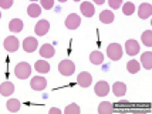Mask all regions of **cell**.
<instances>
[{"label":"cell","instance_id":"cb8c5ba5","mask_svg":"<svg viewBox=\"0 0 152 114\" xmlns=\"http://www.w3.org/2000/svg\"><path fill=\"white\" fill-rule=\"evenodd\" d=\"M7 110L9 111H12V113H17L21 107V103L19 100H16V99H10V100L7 101Z\"/></svg>","mask_w":152,"mask_h":114},{"label":"cell","instance_id":"6da1fadb","mask_svg":"<svg viewBox=\"0 0 152 114\" xmlns=\"http://www.w3.org/2000/svg\"><path fill=\"white\" fill-rule=\"evenodd\" d=\"M14 74L17 79H28L30 74H31V66L26 63V61H21L19 63L16 68H14Z\"/></svg>","mask_w":152,"mask_h":114},{"label":"cell","instance_id":"277c9868","mask_svg":"<svg viewBox=\"0 0 152 114\" xmlns=\"http://www.w3.org/2000/svg\"><path fill=\"white\" fill-rule=\"evenodd\" d=\"M30 86H31V88L36 90V91H41V90H44V88L47 87V80L44 77H41V76H36V77L31 79Z\"/></svg>","mask_w":152,"mask_h":114},{"label":"cell","instance_id":"44dd1931","mask_svg":"<svg viewBox=\"0 0 152 114\" xmlns=\"http://www.w3.org/2000/svg\"><path fill=\"white\" fill-rule=\"evenodd\" d=\"M114 110V106L111 101H104V103H101L98 107V113L99 114H111Z\"/></svg>","mask_w":152,"mask_h":114},{"label":"cell","instance_id":"7a4b0ae2","mask_svg":"<svg viewBox=\"0 0 152 114\" xmlns=\"http://www.w3.org/2000/svg\"><path fill=\"white\" fill-rule=\"evenodd\" d=\"M107 54L113 61H118L122 57V47L118 43H111L107 47Z\"/></svg>","mask_w":152,"mask_h":114},{"label":"cell","instance_id":"9a60e30c","mask_svg":"<svg viewBox=\"0 0 152 114\" xmlns=\"http://www.w3.org/2000/svg\"><path fill=\"white\" fill-rule=\"evenodd\" d=\"M113 91L117 97H122V96L126 93V86L122 81H117V83L113 84Z\"/></svg>","mask_w":152,"mask_h":114},{"label":"cell","instance_id":"4dcf8cb0","mask_svg":"<svg viewBox=\"0 0 152 114\" xmlns=\"http://www.w3.org/2000/svg\"><path fill=\"white\" fill-rule=\"evenodd\" d=\"M0 6H1V9H10L13 6V0H1Z\"/></svg>","mask_w":152,"mask_h":114},{"label":"cell","instance_id":"ffe728a7","mask_svg":"<svg viewBox=\"0 0 152 114\" xmlns=\"http://www.w3.org/2000/svg\"><path fill=\"white\" fill-rule=\"evenodd\" d=\"M27 14L30 17H39L40 14H41V7L37 3H31L30 6L27 7Z\"/></svg>","mask_w":152,"mask_h":114},{"label":"cell","instance_id":"484cf974","mask_svg":"<svg viewBox=\"0 0 152 114\" xmlns=\"http://www.w3.org/2000/svg\"><path fill=\"white\" fill-rule=\"evenodd\" d=\"M141 39H142V43H144L145 46H148V47L152 46V32H151V30H146V32H144V33H142V36H141Z\"/></svg>","mask_w":152,"mask_h":114},{"label":"cell","instance_id":"4fadbf2b","mask_svg":"<svg viewBox=\"0 0 152 114\" xmlns=\"http://www.w3.org/2000/svg\"><path fill=\"white\" fill-rule=\"evenodd\" d=\"M80 9H81L83 16H86V17H93L94 12H95V10H94V4L93 3H90V1H84V3H81Z\"/></svg>","mask_w":152,"mask_h":114},{"label":"cell","instance_id":"5b68a950","mask_svg":"<svg viewBox=\"0 0 152 114\" xmlns=\"http://www.w3.org/2000/svg\"><path fill=\"white\" fill-rule=\"evenodd\" d=\"M37 46H39V41H37L36 37H26L24 41H23V49H24V51H27V53L36 51Z\"/></svg>","mask_w":152,"mask_h":114},{"label":"cell","instance_id":"2e32d148","mask_svg":"<svg viewBox=\"0 0 152 114\" xmlns=\"http://www.w3.org/2000/svg\"><path fill=\"white\" fill-rule=\"evenodd\" d=\"M54 53H56V50H54V47L51 44H43L41 49H40V56L41 57H46V59L53 57Z\"/></svg>","mask_w":152,"mask_h":114},{"label":"cell","instance_id":"7402d4cb","mask_svg":"<svg viewBox=\"0 0 152 114\" xmlns=\"http://www.w3.org/2000/svg\"><path fill=\"white\" fill-rule=\"evenodd\" d=\"M9 29L13 33H20L23 30V21L20 20V19H13V20L10 21V24H9Z\"/></svg>","mask_w":152,"mask_h":114},{"label":"cell","instance_id":"603a6c76","mask_svg":"<svg viewBox=\"0 0 152 114\" xmlns=\"http://www.w3.org/2000/svg\"><path fill=\"white\" fill-rule=\"evenodd\" d=\"M90 61L93 64H95V66H99V64L104 63V56H102L101 51H93L90 54Z\"/></svg>","mask_w":152,"mask_h":114},{"label":"cell","instance_id":"ac0fdd59","mask_svg":"<svg viewBox=\"0 0 152 114\" xmlns=\"http://www.w3.org/2000/svg\"><path fill=\"white\" fill-rule=\"evenodd\" d=\"M141 64L146 68V70H151L152 68V53L151 51H146L141 56Z\"/></svg>","mask_w":152,"mask_h":114},{"label":"cell","instance_id":"3957f363","mask_svg":"<svg viewBox=\"0 0 152 114\" xmlns=\"http://www.w3.org/2000/svg\"><path fill=\"white\" fill-rule=\"evenodd\" d=\"M58 70L63 76H67V77H68V76L74 74V71H75V64H74L71 60H63L58 64Z\"/></svg>","mask_w":152,"mask_h":114},{"label":"cell","instance_id":"1f68e13d","mask_svg":"<svg viewBox=\"0 0 152 114\" xmlns=\"http://www.w3.org/2000/svg\"><path fill=\"white\" fill-rule=\"evenodd\" d=\"M50 114H61V110L53 107V108H50Z\"/></svg>","mask_w":152,"mask_h":114},{"label":"cell","instance_id":"9c48e42d","mask_svg":"<svg viewBox=\"0 0 152 114\" xmlns=\"http://www.w3.org/2000/svg\"><path fill=\"white\" fill-rule=\"evenodd\" d=\"M3 46H4V49H6L7 51L13 53V51H16V50L19 49V40H17L14 36H9L6 40H4Z\"/></svg>","mask_w":152,"mask_h":114},{"label":"cell","instance_id":"ba28073f","mask_svg":"<svg viewBox=\"0 0 152 114\" xmlns=\"http://www.w3.org/2000/svg\"><path fill=\"white\" fill-rule=\"evenodd\" d=\"M77 83H78V86L81 87H90V84L93 83V77H91V74L87 73V71H83V73L78 74V77H77Z\"/></svg>","mask_w":152,"mask_h":114},{"label":"cell","instance_id":"30bf717a","mask_svg":"<svg viewBox=\"0 0 152 114\" xmlns=\"http://www.w3.org/2000/svg\"><path fill=\"white\" fill-rule=\"evenodd\" d=\"M94 91L99 97H105L107 94H108V91H110V84L107 81H98L95 84V87H94Z\"/></svg>","mask_w":152,"mask_h":114},{"label":"cell","instance_id":"8fae6325","mask_svg":"<svg viewBox=\"0 0 152 114\" xmlns=\"http://www.w3.org/2000/svg\"><path fill=\"white\" fill-rule=\"evenodd\" d=\"M152 14V6L151 3H142L138 9V16L141 19H148Z\"/></svg>","mask_w":152,"mask_h":114},{"label":"cell","instance_id":"d6986e66","mask_svg":"<svg viewBox=\"0 0 152 114\" xmlns=\"http://www.w3.org/2000/svg\"><path fill=\"white\" fill-rule=\"evenodd\" d=\"M114 13L111 12V10H104L102 13L99 14V20H101V23H105V24H110V23H113L114 21Z\"/></svg>","mask_w":152,"mask_h":114},{"label":"cell","instance_id":"4316f807","mask_svg":"<svg viewBox=\"0 0 152 114\" xmlns=\"http://www.w3.org/2000/svg\"><path fill=\"white\" fill-rule=\"evenodd\" d=\"M134 12H135V6H134V3H131V1L124 3V6H122V13L125 14V16H131Z\"/></svg>","mask_w":152,"mask_h":114},{"label":"cell","instance_id":"f1b7e54d","mask_svg":"<svg viewBox=\"0 0 152 114\" xmlns=\"http://www.w3.org/2000/svg\"><path fill=\"white\" fill-rule=\"evenodd\" d=\"M41 6L47 9V10H50L54 6V0H41Z\"/></svg>","mask_w":152,"mask_h":114},{"label":"cell","instance_id":"5bb4252c","mask_svg":"<svg viewBox=\"0 0 152 114\" xmlns=\"http://www.w3.org/2000/svg\"><path fill=\"white\" fill-rule=\"evenodd\" d=\"M0 93H1V96H4V97H9L10 94L14 93V84L12 81H4V83H1V86H0Z\"/></svg>","mask_w":152,"mask_h":114},{"label":"cell","instance_id":"52a82bcc","mask_svg":"<svg viewBox=\"0 0 152 114\" xmlns=\"http://www.w3.org/2000/svg\"><path fill=\"white\" fill-rule=\"evenodd\" d=\"M50 30V23L47 20H40L36 23V27H34V32L37 36H46Z\"/></svg>","mask_w":152,"mask_h":114},{"label":"cell","instance_id":"83f0119b","mask_svg":"<svg viewBox=\"0 0 152 114\" xmlns=\"http://www.w3.org/2000/svg\"><path fill=\"white\" fill-rule=\"evenodd\" d=\"M80 107L77 104H70V106H67L66 110H64V113L66 114H80Z\"/></svg>","mask_w":152,"mask_h":114},{"label":"cell","instance_id":"d4e9b609","mask_svg":"<svg viewBox=\"0 0 152 114\" xmlns=\"http://www.w3.org/2000/svg\"><path fill=\"white\" fill-rule=\"evenodd\" d=\"M126 68H128V71L131 74H135L139 71V68H141V64H139L137 60H129L128 61V64H126Z\"/></svg>","mask_w":152,"mask_h":114},{"label":"cell","instance_id":"f546056e","mask_svg":"<svg viewBox=\"0 0 152 114\" xmlns=\"http://www.w3.org/2000/svg\"><path fill=\"white\" fill-rule=\"evenodd\" d=\"M108 4L113 7V9H118V7H121V4H122V0H110Z\"/></svg>","mask_w":152,"mask_h":114},{"label":"cell","instance_id":"e0dca14e","mask_svg":"<svg viewBox=\"0 0 152 114\" xmlns=\"http://www.w3.org/2000/svg\"><path fill=\"white\" fill-rule=\"evenodd\" d=\"M34 68H36L40 74H44V73H48V71H50V64H48L46 60H37L36 64H34Z\"/></svg>","mask_w":152,"mask_h":114},{"label":"cell","instance_id":"8992f818","mask_svg":"<svg viewBox=\"0 0 152 114\" xmlns=\"http://www.w3.org/2000/svg\"><path fill=\"white\" fill-rule=\"evenodd\" d=\"M80 24H81V19H80V16H77L75 13H71L66 19V27L70 29V30H75Z\"/></svg>","mask_w":152,"mask_h":114},{"label":"cell","instance_id":"d6a6232c","mask_svg":"<svg viewBox=\"0 0 152 114\" xmlns=\"http://www.w3.org/2000/svg\"><path fill=\"white\" fill-rule=\"evenodd\" d=\"M95 3H97V4H102V3H104V0H95Z\"/></svg>","mask_w":152,"mask_h":114},{"label":"cell","instance_id":"7c38bea8","mask_svg":"<svg viewBox=\"0 0 152 114\" xmlns=\"http://www.w3.org/2000/svg\"><path fill=\"white\" fill-rule=\"evenodd\" d=\"M125 50L129 56H135L139 53V44L137 40H128L125 43Z\"/></svg>","mask_w":152,"mask_h":114}]
</instances>
